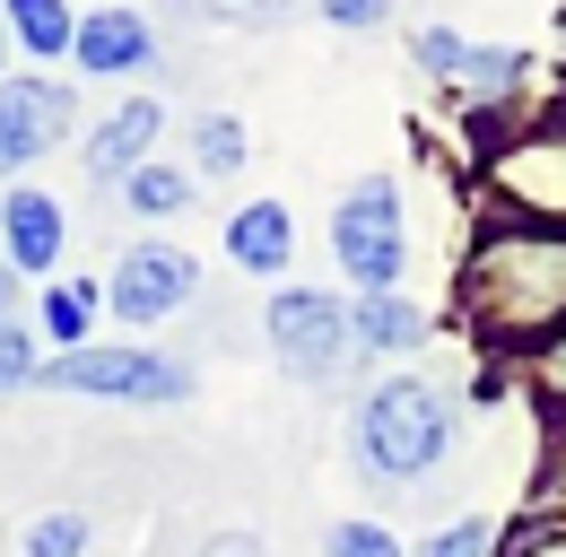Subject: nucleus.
I'll return each mask as SVG.
<instances>
[{
	"instance_id": "nucleus-1",
	"label": "nucleus",
	"mask_w": 566,
	"mask_h": 557,
	"mask_svg": "<svg viewBox=\"0 0 566 557\" xmlns=\"http://www.w3.org/2000/svg\"><path fill=\"white\" fill-rule=\"evenodd\" d=\"M453 453V401L436 383H384L357 410V462L375 480H419Z\"/></svg>"
},
{
	"instance_id": "nucleus-2",
	"label": "nucleus",
	"mask_w": 566,
	"mask_h": 557,
	"mask_svg": "<svg viewBox=\"0 0 566 557\" xmlns=\"http://www.w3.org/2000/svg\"><path fill=\"white\" fill-rule=\"evenodd\" d=\"M332 253L349 262L357 287L392 296V278H401V262H410V244H401V192H392L384 175H366L349 201L332 209Z\"/></svg>"
},
{
	"instance_id": "nucleus-3",
	"label": "nucleus",
	"mask_w": 566,
	"mask_h": 557,
	"mask_svg": "<svg viewBox=\"0 0 566 557\" xmlns=\"http://www.w3.org/2000/svg\"><path fill=\"white\" fill-rule=\"evenodd\" d=\"M44 383L62 392H96V401H184L192 375L175 357H148V348H71Z\"/></svg>"
},
{
	"instance_id": "nucleus-4",
	"label": "nucleus",
	"mask_w": 566,
	"mask_h": 557,
	"mask_svg": "<svg viewBox=\"0 0 566 557\" xmlns=\"http://www.w3.org/2000/svg\"><path fill=\"white\" fill-rule=\"evenodd\" d=\"M271 348H280L287 375H332L340 357H349V314H340V296H323V287H287L280 305H271Z\"/></svg>"
},
{
	"instance_id": "nucleus-5",
	"label": "nucleus",
	"mask_w": 566,
	"mask_h": 557,
	"mask_svg": "<svg viewBox=\"0 0 566 557\" xmlns=\"http://www.w3.org/2000/svg\"><path fill=\"white\" fill-rule=\"evenodd\" d=\"M566 296V253L558 244H496L489 271H480V314L514 323V314H541Z\"/></svg>"
},
{
	"instance_id": "nucleus-6",
	"label": "nucleus",
	"mask_w": 566,
	"mask_h": 557,
	"mask_svg": "<svg viewBox=\"0 0 566 557\" xmlns=\"http://www.w3.org/2000/svg\"><path fill=\"white\" fill-rule=\"evenodd\" d=\"M192 278H201V262L192 253H175V244H132L123 262H114V314L123 323H157V314H175L184 296H192Z\"/></svg>"
},
{
	"instance_id": "nucleus-7",
	"label": "nucleus",
	"mask_w": 566,
	"mask_h": 557,
	"mask_svg": "<svg viewBox=\"0 0 566 557\" xmlns=\"http://www.w3.org/2000/svg\"><path fill=\"white\" fill-rule=\"evenodd\" d=\"M62 132H71V96L53 78H0V166L44 157Z\"/></svg>"
},
{
	"instance_id": "nucleus-8",
	"label": "nucleus",
	"mask_w": 566,
	"mask_h": 557,
	"mask_svg": "<svg viewBox=\"0 0 566 557\" xmlns=\"http://www.w3.org/2000/svg\"><path fill=\"white\" fill-rule=\"evenodd\" d=\"M0 235H9L18 271H53L62 262V209H53V192H9L0 201Z\"/></svg>"
},
{
	"instance_id": "nucleus-9",
	"label": "nucleus",
	"mask_w": 566,
	"mask_h": 557,
	"mask_svg": "<svg viewBox=\"0 0 566 557\" xmlns=\"http://www.w3.org/2000/svg\"><path fill=\"white\" fill-rule=\"evenodd\" d=\"M148 148H157V105H114L105 132L87 139V175H105V183L123 175V183H132L148 166Z\"/></svg>"
},
{
	"instance_id": "nucleus-10",
	"label": "nucleus",
	"mask_w": 566,
	"mask_h": 557,
	"mask_svg": "<svg viewBox=\"0 0 566 557\" xmlns=\"http://www.w3.org/2000/svg\"><path fill=\"white\" fill-rule=\"evenodd\" d=\"M419 70L462 78V87H514V78H523V62H514V53H480V44L444 35V27H427V35H419Z\"/></svg>"
},
{
	"instance_id": "nucleus-11",
	"label": "nucleus",
	"mask_w": 566,
	"mask_h": 557,
	"mask_svg": "<svg viewBox=\"0 0 566 557\" xmlns=\"http://www.w3.org/2000/svg\"><path fill=\"white\" fill-rule=\"evenodd\" d=\"M227 253H235V271L271 278L287 253H296V227H287V209H280V201H253L235 227H227Z\"/></svg>"
},
{
	"instance_id": "nucleus-12",
	"label": "nucleus",
	"mask_w": 566,
	"mask_h": 557,
	"mask_svg": "<svg viewBox=\"0 0 566 557\" xmlns=\"http://www.w3.org/2000/svg\"><path fill=\"white\" fill-rule=\"evenodd\" d=\"M148 53H157V35H148V18H132V9H96L78 27V62L87 70H132Z\"/></svg>"
},
{
	"instance_id": "nucleus-13",
	"label": "nucleus",
	"mask_w": 566,
	"mask_h": 557,
	"mask_svg": "<svg viewBox=\"0 0 566 557\" xmlns=\"http://www.w3.org/2000/svg\"><path fill=\"white\" fill-rule=\"evenodd\" d=\"M349 332H366V348H419L427 340L419 305H401V296H366V305L349 314Z\"/></svg>"
},
{
	"instance_id": "nucleus-14",
	"label": "nucleus",
	"mask_w": 566,
	"mask_h": 557,
	"mask_svg": "<svg viewBox=\"0 0 566 557\" xmlns=\"http://www.w3.org/2000/svg\"><path fill=\"white\" fill-rule=\"evenodd\" d=\"M87 323H96V287H53V296H44V332H53V340H62V357H71L78 340H87Z\"/></svg>"
},
{
	"instance_id": "nucleus-15",
	"label": "nucleus",
	"mask_w": 566,
	"mask_h": 557,
	"mask_svg": "<svg viewBox=\"0 0 566 557\" xmlns=\"http://www.w3.org/2000/svg\"><path fill=\"white\" fill-rule=\"evenodd\" d=\"M123 201L140 209V218H175V209L192 201V183H184V175H175V166H140V175H132V183H123Z\"/></svg>"
},
{
	"instance_id": "nucleus-16",
	"label": "nucleus",
	"mask_w": 566,
	"mask_h": 557,
	"mask_svg": "<svg viewBox=\"0 0 566 557\" xmlns=\"http://www.w3.org/2000/svg\"><path fill=\"white\" fill-rule=\"evenodd\" d=\"M9 18H18L27 53H62V44H71V9H62V0H9Z\"/></svg>"
},
{
	"instance_id": "nucleus-17",
	"label": "nucleus",
	"mask_w": 566,
	"mask_h": 557,
	"mask_svg": "<svg viewBox=\"0 0 566 557\" xmlns=\"http://www.w3.org/2000/svg\"><path fill=\"white\" fill-rule=\"evenodd\" d=\"M27 557H87V514H44L27 532Z\"/></svg>"
},
{
	"instance_id": "nucleus-18",
	"label": "nucleus",
	"mask_w": 566,
	"mask_h": 557,
	"mask_svg": "<svg viewBox=\"0 0 566 557\" xmlns=\"http://www.w3.org/2000/svg\"><path fill=\"white\" fill-rule=\"evenodd\" d=\"M192 157H201L210 175H235V166H244V132H235L227 114H210V123L192 132Z\"/></svg>"
},
{
	"instance_id": "nucleus-19",
	"label": "nucleus",
	"mask_w": 566,
	"mask_h": 557,
	"mask_svg": "<svg viewBox=\"0 0 566 557\" xmlns=\"http://www.w3.org/2000/svg\"><path fill=\"white\" fill-rule=\"evenodd\" d=\"M323 557H401V549H392V532H375V523H340Z\"/></svg>"
},
{
	"instance_id": "nucleus-20",
	"label": "nucleus",
	"mask_w": 566,
	"mask_h": 557,
	"mask_svg": "<svg viewBox=\"0 0 566 557\" xmlns=\"http://www.w3.org/2000/svg\"><path fill=\"white\" fill-rule=\"evenodd\" d=\"M489 540H496V532L480 523V514H471V523H453V532H444V540H436L427 557H489Z\"/></svg>"
},
{
	"instance_id": "nucleus-21",
	"label": "nucleus",
	"mask_w": 566,
	"mask_h": 557,
	"mask_svg": "<svg viewBox=\"0 0 566 557\" xmlns=\"http://www.w3.org/2000/svg\"><path fill=\"white\" fill-rule=\"evenodd\" d=\"M27 375H35V348H27V332H9V323H0V392H9V383H27Z\"/></svg>"
},
{
	"instance_id": "nucleus-22",
	"label": "nucleus",
	"mask_w": 566,
	"mask_h": 557,
	"mask_svg": "<svg viewBox=\"0 0 566 557\" xmlns=\"http://www.w3.org/2000/svg\"><path fill=\"white\" fill-rule=\"evenodd\" d=\"M192 9H210V18H227V27H262V18H280L287 0H192Z\"/></svg>"
},
{
	"instance_id": "nucleus-23",
	"label": "nucleus",
	"mask_w": 566,
	"mask_h": 557,
	"mask_svg": "<svg viewBox=\"0 0 566 557\" xmlns=\"http://www.w3.org/2000/svg\"><path fill=\"white\" fill-rule=\"evenodd\" d=\"M384 9H392V0H323V18H332V27H375Z\"/></svg>"
},
{
	"instance_id": "nucleus-24",
	"label": "nucleus",
	"mask_w": 566,
	"mask_h": 557,
	"mask_svg": "<svg viewBox=\"0 0 566 557\" xmlns=\"http://www.w3.org/2000/svg\"><path fill=\"white\" fill-rule=\"evenodd\" d=\"M201 557H262V540H244V532H227V540H210Z\"/></svg>"
},
{
	"instance_id": "nucleus-25",
	"label": "nucleus",
	"mask_w": 566,
	"mask_h": 557,
	"mask_svg": "<svg viewBox=\"0 0 566 557\" xmlns=\"http://www.w3.org/2000/svg\"><path fill=\"white\" fill-rule=\"evenodd\" d=\"M0 323H9V262H0Z\"/></svg>"
},
{
	"instance_id": "nucleus-26",
	"label": "nucleus",
	"mask_w": 566,
	"mask_h": 557,
	"mask_svg": "<svg viewBox=\"0 0 566 557\" xmlns=\"http://www.w3.org/2000/svg\"><path fill=\"white\" fill-rule=\"evenodd\" d=\"M558 383H566V348H558Z\"/></svg>"
}]
</instances>
